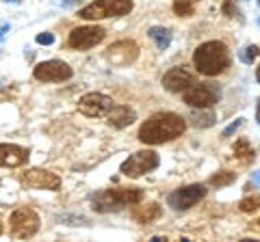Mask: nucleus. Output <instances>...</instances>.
I'll return each instance as SVG.
<instances>
[{"instance_id":"f257e3e1","label":"nucleus","mask_w":260,"mask_h":242,"mask_svg":"<svg viewBox=\"0 0 260 242\" xmlns=\"http://www.w3.org/2000/svg\"><path fill=\"white\" fill-rule=\"evenodd\" d=\"M186 121L176 112H156L139 128V141L145 145H160L182 136Z\"/></svg>"},{"instance_id":"f03ea898","label":"nucleus","mask_w":260,"mask_h":242,"mask_svg":"<svg viewBox=\"0 0 260 242\" xmlns=\"http://www.w3.org/2000/svg\"><path fill=\"white\" fill-rule=\"evenodd\" d=\"M195 69L204 76H219L230 67V52L221 42H206L202 44L193 54Z\"/></svg>"},{"instance_id":"7ed1b4c3","label":"nucleus","mask_w":260,"mask_h":242,"mask_svg":"<svg viewBox=\"0 0 260 242\" xmlns=\"http://www.w3.org/2000/svg\"><path fill=\"white\" fill-rule=\"evenodd\" d=\"M141 199V188H104L91 197V208L95 212H117L124 206H137Z\"/></svg>"},{"instance_id":"20e7f679","label":"nucleus","mask_w":260,"mask_h":242,"mask_svg":"<svg viewBox=\"0 0 260 242\" xmlns=\"http://www.w3.org/2000/svg\"><path fill=\"white\" fill-rule=\"evenodd\" d=\"M133 0H95V3L83 7L78 18L83 20H104V18H119L133 11Z\"/></svg>"},{"instance_id":"39448f33","label":"nucleus","mask_w":260,"mask_h":242,"mask_svg":"<svg viewBox=\"0 0 260 242\" xmlns=\"http://www.w3.org/2000/svg\"><path fill=\"white\" fill-rule=\"evenodd\" d=\"M158 154L156 151H152V149H141V151H135L130 158H126L124 163H121V169L119 171L124 173L126 177H141L145 173H150L154 171V169L158 167Z\"/></svg>"},{"instance_id":"423d86ee","label":"nucleus","mask_w":260,"mask_h":242,"mask_svg":"<svg viewBox=\"0 0 260 242\" xmlns=\"http://www.w3.org/2000/svg\"><path fill=\"white\" fill-rule=\"evenodd\" d=\"M221 100V89L213 83H200L191 85L184 91V102L193 108H208Z\"/></svg>"},{"instance_id":"0eeeda50","label":"nucleus","mask_w":260,"mask_h":242,"mask_svg":"<svg viewBox=\"0 0 260 242\" xmlns=\"http://www.w3.org/2000/svg\"><path fill=\"white\" fill-rule=\"evenodd\" d=\"M9 225H11V236L18 238V240H24V238H30L37 233L39 216H37L35 210H30V208H18L11 214Z\"/></svg>"},{"instance_id":"6e6552de","label":"nucleus","mask_w":260,"mask_h":242,"mask_svg":"<svg viewBox=\"0 0 260 242\" xmlns=\"http://www.w3.org/2000/svg\"><path fill=\"white\" fill-rule=\"evenodd\" d=\"M104 37H107V30L100 26H78L70 33L68 44L74 50H89V48L100 44Z\"/></svg>"},{"instance_id":"1a4fd4ad","label":"nucleus","mask_w":260,"mask_h":242,"mask_svg":"<svg viewBox=\"0 0 260 242\" xmlns=\"http://www.w3.org/2000/svg\"><path fill=\"white\" fill-rule=\"evenodd\" d=\"M32 76L39 83H63V80L72 78V67L63 61H44L39 65H35Z\"/></svg>"},{"instance_id":"9d476101","label":"nucleus","mask_w":260,"mask_h":242,"mask_svg":"<svg viewBox=\"0 0 260 242\" xmlns=\"http://www.w3.org/2000/svg\"><path fill=\"white\" fill-rule=\"evenodd\" d=\"M204 197H206V186L204 184H191V186L174 190L172 195L167 197V204L172 206L174 210H189Z\"/></svg>"},{"instance_id":"9b49d317","label":"nucleus","mask_w":260,"mask_h":242,"mask_svg":"<svg viewBox=\"0 0 260 242\" xmlns=\"http://www.w3.org/2000/svg\"><path fill=\"white\" fill-rule=\"evenodd\" d=\"M20 182L28 188H46V190L61 188V177L52 171H44V169H28V171L20 175Z\"/></svg>"},{"instance_id":"f8f14e48","label":"nucleus","mask_w":260,"mask_h":242,"mask_svg":"<svg viewBox=\"0 0 260 242\" xmlns=\"http://www.w3.org/2000/svg\"><path fill=\"white\" fill-rule=\"evenodd\" d=\"M113 108V100L104 93H87L78 100V110L87 117H102Z\"/></svg>"},{"instance_id":"ddd939ff","label":"nucleus","mask_w":260,"mask_h":242,"mask_svg":"<svg viewBox=\"0 0 260 242\" xmlns=\"http://www.w3.org/2000/svg\"><path fill=\"white\" fill-rule=\"evenodd\" d=\"M191 85H193V74L182 65L172 67L165 76H162V87L172 93H184Z\"/></svg>"},{"instance_id":"4468645a","label":"nucleus","mask_w":260,"mask_h":242,"mask_svg":"<svg viewBox=\"0 0 260 242\" xmlns=\"http://www.w3.org/2000/svg\"><path fill=\"white\" fill-rule=\"evenodd\" d=\"M137 56H139V48L130 39H121V42L113 44L107 52V59L115 65H128V63L137 61Z\"/></svg>"},{"instance_id":"2eb2a0df","label":"nucleus","mask_w":260,"mask_h":242,"mask_svg":"<svg viewBox=\"0 0 260 242\" xmlns=\"http://www.w3.org/2000/svg\"><path fill=\"white\" fill-rule=\"evenodd\" d=\"M28 160V149L13 143H0V167H22Z\"/></svg>"},{"instance_id":"dca6fc26","label":"nucleus","mask_w":260,"mask_h":242,"mask_svg":"<svg viewBox=\"0 0 260 242\" xmlns=\"http://www.w3.org/2000/svg\"><path fill=\"white\" fill-rule=\"evenodd\" d=\"M107 115H109V124L113 128H126L137 119V112L128 106H113Z\"/></svg>"},{"instance_id":"f3484780","label":"nucleus","mask_w":260,"mask_h":242,"mask_svg":"<svg viewBox=\"0 0 260 242\" xmlns=\"http://www.w3.org/2000/svg\"><path fill=\"white\" fill-rule=\"evenodd\" d=\"M160 214H162V210H160V206L156 204V201H152V204H143V206H137L133 210V219L137 223H143V225L156 221Z\"/></svg>"},{"instance_id":"a211bd4d","label":"nucleus","mask_w":260,"mask_h":242,"mask_svg":"<svg viewBox=\"0 0 260 242\" xmlns=\"http://www.w3.org/2000/svg\"><path fill=\"white\" fill-rule=\"evenodd\" d=\"M215 115L210 110H204V108H200V110H193L191 115H189V124L193 128H210L215 124Z\"/></svg>"},{"instance_id":"6ab92c4d","label":"nucleus","mask_w":260,"mask_h":242,"mask_svg":"<svg viewBox=\"0 0 260 242\" xmlns=\"http://www.w3.org/2000/svg\"><path fill=\"white\" fill-rule=\"evenodd\" d=\"M148 35L152 37V42L156 44L158 50H167L169 46H172V33H169L167 28H160V26H152L148 30Z\"/></svg>"},{"instance_id":"aec40b11","label":"nucleus","mask_w":260,"mask_h":242,"mask_svg":"<svg viewBox=\"0 0 260 242\" xmlns=\"http://www.w3.org/2000/svg\"><path fill=\"white\" fill-rule=\"evenodd\" d=\"M234 180H237V173H232V171H219V173H215L213 177H210V186L221 188V186L232 184Z\"/></svg>"},{"instance_id":"412c9836","label":"nucleus","mask_w":260,"mask_h":242,"mask_svg":"<svg viewBox=\"0 0 260 242\" xmlns=\"http://www.w3.org/2000/svg\"><path fill=\"white\" fill-rule=\"evenodd\" d=\"M234 156L239 160H251L254 158V149H251V145L245 139H241V141H237V145H234Z\"/></svg>"},{"instance_id":"4be33fe9","label":"nucleus","mask_w":260,"mask_h":242,"mask_svg":"<svg viewBox=\"0 0 260 242\" xmlns=\"http://www.w3.org/2000/svg\"><path fill=\"white\" fill-rule=\"evenodd\" d=\"M195 11V5L193 0H174V13L180 15V18H189V15H193Z\"/></svg>"},{"instance_id":"5701e85b","label":"nucleus","mask_w":260,"mask_h":242,"mask_svg":"<svg viewBox=\"0 0 260 242\" xmlns=\"http://www.w3.org/2000/svg\"><path fill=\"white\" fill-rule=\"evenodd\" d=\"M239 208H241V212H245V214H249V212H256V210H260V195H254V197H245L239 204Z\"/></svg>"},{"instance_id":"b1692460","label":"nucleus","mask_w":260,"mask_h":242,"mask_svg":"<svg viewBox=\"0 0 260 242\" xmlns=\"http://www.w3.org/2000/svg\"><path fill=\"white\" fill-rule=\"evenodd\" d=\"M239 56H241L243 63H254L260 56V48L258 46H247V48H243V50L239 52Z\"/></svg>"},{"instance_id":"393cba45","label":"nucleus","mask_w":260,"mask_h":242,"mask_svg":"<svg viewBox=\"0 0 260 242\" xmlns=\"http://www.w3.org/2000/svg\"><path fill=\"white\" fill-rule=\"evenodd\" d=\"M237 3H239V0H225L223 7H221L223 15H228V18H234V15L239 13V5Z\"/></svg>"},{"instance_id":"a878e982","label":"nucleus","mask_w":260,"mask_h":242,"mask_svg":"<svg viewBox=\"0 0 260 242\" xmlns=\"http://www.w3.org/2000/svg\"><path fill=\"white\" fill-rule=\"evenodd\" d=\"M37 44H42V46H52V44H54V35H50V33L37 35Z\"/></svg>"},{"instance_id":"bb28decb","label":"nucleus","mask_w":260,"mask_h":242,"mask_svg":"<svg viewBox=\"0 0 260 242\" xmlns=\"http://www.w3.org/2000/svg\"><path fill=\"white\" fill-rule=\"evenodd\" d=\"M241 126H243V119H237V121H234V124H230V126L225 128V130H223V134H221V136H230L232 132H237Z\"/></svg>"},{"instance_id":"cd10ccee","label":"nucleus","mask_w":260,"mask_h":242,"mask_svg":"<svg viewBox=\"0 0 260 242\" xmlns=\"http://www.w3.org/2000/svg\"><path fill=\"white\" fill-rule=\"evenodd\" d=\"M256 119H258V124H260V100H258V108H256Z\"/></svg>"},{"instance_id":"c85d7f7f","label":"nucleus","mask_w":260,"mask_h":242,"mask_svg":"<svg viewBox=\"0 0 260 242\" xmlns=\"http://www.w3.org/2000/svg\"><path fill=\"white\" fill-rule=\"evenodd\" d=\"M256 80L260 83V65H258V69H256Z\"/></svg>"},{"instance_id":"c756f323","label":"nucleus","mask_w":260,"mask_h":242,"mask_svg":"<svg viewBox=\"0 0 260 242\" xmlns=\"http://www.w3.org/2000/svg\"><path fill=\"white\" fill-rule=\"evenodd\" d=\"M72 3H76V0H65V5H72Z\"/></svg>"},{"instance_id":"7c9ffc66","label":"nucleus","mask_w":260,"mask_h":242,"mask_svg":"<svg viewBox=\"0 0 260 242\" xmlns=\"http://www.w3.org/2000/svg\"><path fill=\"white\" fill-rule=\"evenodd\" d=\"M0 233H3V223H0Z\"/></svg>"},{"instance_id":"2f4dec72","label":"nucleus","mask_w":260,"mask_h":242,"mask_svg":"<svg viewBox=\"0 0 260 242\" xmlns=\"http://www.w3.org/2000/svg\"><path fill=\"white\" fill-rule=\"evenodd\" d=\"M256 223H258V227H260V219H258V221H256Z\"/></svg>"}]
</instances>
